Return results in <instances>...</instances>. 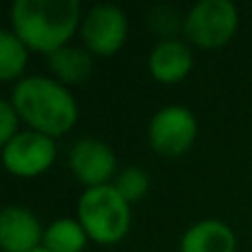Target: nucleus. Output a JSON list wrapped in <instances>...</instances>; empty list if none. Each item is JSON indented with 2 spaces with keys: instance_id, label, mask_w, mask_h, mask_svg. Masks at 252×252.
Segmentation results:
<instances>
[{
  "instance_id": "f257e3e1",
  "label": "nucleus",
  "mask_w": 252,
  "mask_h": 252,
  "mask_svg": "<svg viewBox=\"0 0 252 252\" xmlns=\"http://www.w3.org/2000/svg\"><path fill=\"white\" fill-rule=\"evenodd\" d=\"M9 22L29 51L51 56L80 31L82 4L78 0H16Z\"/></svg>"
},
{
  "instance_id": "f03ea898",
  "label": "nucleus",
  "mask_w": 252,
  "mask_h": 252,
  "mask_svg": "<svg viewBox=\"0 0 252 252\" xmlns=\"http://www.w3.org/2000/svg\"><path fill=\"white\" fill-rule=\"evenodd\" d=\"M11 104L20 122L49 137L69 133L78 122V102L69 87L51 75H25L11 89Z\"/></svg>"
},
{
  "instance_id": "7ed1b4c3",
  "label": "nucleus",
  "mask_w": 252,
  "mask_h": 252,
  "mask_svg": "<svg viewBox=\"0 0 252 252\" xmlns=\"http://www.w3.org/2000/svg\"><path fill=\"white\" fill-rule=\"evenodd\" d=\"M78 221L91 241L113 246L128 235L130 204L115 190L113 184L87 188L78 199Z\"/></svg>"
},
{
  "instance_id": "20e7f679",
  "label": "nucleus",
  "mask_w": 252,
  "mask_h": 252,
  "mask_svg": "<svg viewBox=\"0 0 252 252\" xmlns=\"http://www.w3.org/2000/svg\"><path fill=\"white\" fill-rule=\"evenodd\" d=\"M239 29V9L230 0H199L184 16V40L199 49H221Z\"/></svg>"
},
{
  "instance_id": "39448f33",
  "label": "nucleus",
  "mask_w": 252,
  "mask_h": 252,
  "mask_svg": "<svg viewBox=\"0 0 252 252\" xmlns=\"http://www.w3.org/2000/svg\"><path fill=\"white\" fill-rule=\"evenodd\" d=\"M199 124L190 109L184 104H166L155 111L148 122V144L164 157H182L192 148Z\"/></svg>"
},
{
  "instance_id": "423d86ee",
  "label": "nucleus",
  "mask_w": 252,
  "mask_h": 252,
  "mask_svg": "<svg viewBox=\"0 0 252 252\" xmlns=\"http://www.w3.org/2000/svg\"><path fill=\"white\" fill-rule=\"evenodd\" d=\"M80 38L91 56L111 58L126 44L128 38V18L124 9L111 2L93 4L82 16Z\"/></svg>"
},
{
  "instance_id": "0eeeda50",
  "label": "nucleus",
  "mask_w": 252,
  "mask_h": 252,
  "mask_svg": "<svg viewBox=\"0 0 252 252\" xmlns=\"http://www.w3.org/2000/svg\"><path fill=\"white\" fill-rule=\"evenodd\" d=\"M58 159V144L53 137L38 130H20L7 146L0 151V161L4 170L13 177H38L47 173Z\"/></svg>"
},
{
  "instance_id": "6e6552de",
  "label": "nucleus",
  "mask_w": 252,
  "mask_h": 252,
  "mask_svg": "<svg viewBox=\"0 0 252 252\" xmlns=\"http://www.w3.org/2000/svg\"><path fill=\"white\" fill-rule=\"evenodd\" d=\"M69 168L82 186L97 188L113 184L118 170L115 151L97 137H80L69 151Z\"/></svg>"
},
{
  "instance_id": "1a4fd4ad",
  "label": "nucleus",
  "mask_w": 252,
  "mask_h": 252,
  "mask_svg": "<svg viewBox=\"0 0 252 252\" xmlns=\"http://www.w3.org/2000/svg\"><path fill=\"white\" fill-rule=\"evenodd\" d=\"M44 228L38 215L27 206L0 208V250L2 252H31L42 246Z\"/></svg>"
},
{
  "instance_id": "9d476101",
  "label": "nucleus",
  "mask_w": 252,
  "mask_h": 252,
  "mask_svg": "<svg viewBox=\"0 0 252 252\" xmlns=\"http://www.w3.org/2000/svg\"><path fill=\"white\" fill-rule=\"evenodd\" d=\"M195 64L192 49L186 40H157L148 53V73L161 84H175L188 78Z\"/></svg>"
},
{
  "instance_id": "9b49d317",
  "label": "nucleus",
  "mask_w": 252,
  "mask_h": 252,
  "mask_svg": "<svg viewBox=\"0 0 252 252\" xmlns=\"http://www.w3.org/2000/svg\"><path fill=\"white\" fill-rule=\"evenodd\" d=\"M179 252H237V235L221 219H201L182 235Z\"/></svg>"
},
{
  "instance_id": "f8f14e48",
  "label": "nucleus",
  "mask_w": 252,
  "mask_h": 252,
  "mask_svg": "<svg viewBox=\"0 0 252 252\" xmlns=\"http://www.w3.org/2000/svg\"><path fill=\"white\" fill-rule=\"evenodd\" d=\"M51 78L62 82L64 87H75L84 84L93 73V56L84 47L66 44V47L53 51L47 56Z\"/></svg>"
},
{
  "instance_id": "ddd939ff",
  "label": "nucleus",
  "mask_w": 252,
  "mask_h": 252,
  "mask_svg": "<svg viewBox=\"0 0 252 252\" xmlns=\"http://www.w3.org/2000/svg\"><path fill=\"white\" fill-rule=\"evenodd\" d=\"M89 235L78 217H60L44 228L42 246L49 252H84Z\"/></svg>"
},
{
  "instance_id": "4468645a",
  "label": "nucleus",
  "mask_w": 252,
  "mask_h": 252,
  "mask_svg": "<svg viewBox=\"0 0 252 252\" xmlns=\"http://www.w3.org/2000/svg\"><path fill=\"white\" fill-rule=\"evenodd\" d=\"M29 53L27 44L13 33V29L0 27V82H18L25 78Z\"/></svg>"
},
{
  "instance_id": "2eb2a0df",
  "label": "nucleus",
  "mask_w": 252,
  "mask_h": 252,
  "mask_svg": "<svg viewBox=\"0 0 252 252\" xmlns=\"http://www.w3.org/2000/svg\"><path fill=\"white\" fill-rule=\"evenodd\" d=\"M113 186L128 204L142 201L151 190V175L142 166H126L113 179Z\"/></svg>"
},
{
  "instance_id": "dca6fc26",
  "label": "nucleus",
  "mask_w": 252,
  "mask_h": 252,
  "mask_svg": "<svg viewBox=\"0 0 252 252\" xmlns=\"http://www.w3.org/2000/svg\"><path fill=\"white\" fill-rule=\"evenodd\" d=\"M184 16L173 4H157L148 11V27L159 40L177 38V33H184Z\"/></svg>"
},
{
  "instance_id": "f3484780",
  "label": "nucleus",
  "mask_w": 252,
  "mask_h": 252,
  "mask_svg": "<svg viewBox=\"0 0 252 252\" xmlns=\"http://www.w3.org/2000/svg\"><path fill=\"white\" fill-rule=\"evenodd\" d=\"M20 133V115L16 113L11 100L0 97V151Z\"/></svg>"
},
{
  "instance_id": "a211bd4d",
  "label": "nucleus",
  "mask_w": 252,
  "mask_h": 252,
  "mask_svg": "<svg viewBox=\"0 0 252 252\" xmlns=\"http://www.w3.org/2000/svg\"><path fill=\"white\" fill-rule=\"evenodd\" d=\"M31 252H49V250L44 248V246H40V248H35V250H31Z\"/></svg>"
}]
</instances>
